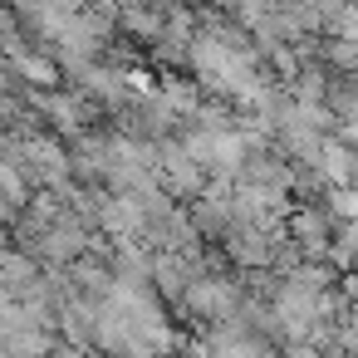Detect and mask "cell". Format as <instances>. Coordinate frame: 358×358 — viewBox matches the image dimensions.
<instances>
[{
	"instance_id": "1",
	"label": "cell",
	"mask_w": 358,
	"mask_h": 358,
	"mask_svg": "<svg viewBox=\"0 0 358 358\" xmlns=\"http://www.w3.org/2000/svg\"><path fill=\"white\" fill-rule=\"evenodd\" d=\"M25 157L40 167V177H50V182H64V172H69V157L55 148V143H45V138H35L30 148H25Z\"/></svg>"
},
{
	"instance_id": "2",
	"label": "cell",
	"mask_w": 358,
	"mask_h": 358,
	"mask_svg": "<svg viewBox=\"0 0 358 358\" xmlns=\"http://www.w3.org/2000/svg\"><path fill=\"white\" fill-rule=\"evenodd\" d=\"M15 64L35 79V84H55V64L50 59H35V55H15Z\"/></svg>"
},
{
	"instance_id": "3",
	"label": "cell",
	"mask_w": 358,
	"mask_h": 358,
	"mask_svg": "<svg viewBox=\"0 0 358 358\" xmlns=\"http://www.w3.org/2000/svg\"><path fill=\"white\" fill-rule=\"evenodd\" d=\"M231 6H236V10H241V15H250V20H255V15H260V10H265V0H231Z\"/></svg>"
},
{
	"instance_id": "4",
	"label": "cell",
	"mask_w": 358,
	"mask_h": 358,
	"mask_svg": "<svg viewBox=\"0 0 358 358\" xmlns=\"http://www.w3.org/2000/svg\"><path fill=\"white\" fill-rule=\"evenodd\" d=\"M0 89H6V74H0Z\"/></svg>"
}]
</instances>
